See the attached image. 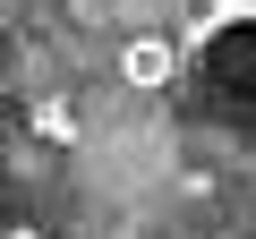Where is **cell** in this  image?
Wrapping results in <instances>:
<instances>
[{
	"label": "cell",
	"instance_id": "1",
	"mask_svg": "<svg viewBox=\"0 0 256 239\" xmlns=\"http://www.w3.org/2000/svg\"><path fill=\"white\" fill-rule=\"evenodd\" d=\"M180 86L214 137L256 146V0H214L180 34Z\"/></svg>",
	"mask_w": 256,
	"mask_h": 239
},
{
	"label": "cell",
	"instance_id": "2",
	"mask_svg": "<svg viewBox=\"0 0 256 239\" xmlns=\"http://www.w3.org/2000/svg\"><path fill=\"white\" fill-rule=\"evenodd\" d=\"M120 68H128V86H180V43H137Z\"/></svg>",
	"mask_w": 256,
	"mask_h": 239
}]
</instances>
